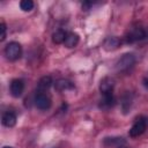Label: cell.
Here are the masks:
<instances>
[{"label":"cell","instance_id":"obj_8","mask_svg":"<svg viewBox=\"0 0 148 148\" xmlns=\"http://www.w3.org/2000/svg\"><path fill=\"white\" fill-rule=\"evenodd\" d=\"M120 44H121V40L117 36H110L104 40L103 46L106 51H113V50H117L120 46Z\"/></svg>","mask_w":148,"mask_h":148},{"label":"cell","instance_id":"obj_9","mask_svg":"<svg viewBox=\"0 0 148 148\" xmlns=\"http://www.w3.org/2000/svg\"><path fill=\"white\" fill-rule=\"evenodd\" d=\"M114 104H116V98L113 96V92H110V94L103 95V99L99 103V108L103 110H108V109L112 108Z\"/></svg>","mask_w":148,"mask_h":148},{"label":"cell","instance_id":"obj_5","mask_svg":"<svg viewBox=\"0 0 148 148\" xmlns=\"http://www.w3.org/2000/svg\"><path fill=\"white\" fill-rule=\"evenodd\" d=\"M35 105L39 110H49L52 105L51 98L45 94V92H37L35 96Z\"/></svg>","mask_w":148,"mask_h":148},{"label":"cell","instance_id":"obj_2","mask_svg":"<svg viewBox=\"0 0 148 148\" xmlns=\"http://www.w3.org/2000/svg\"><path fill=\"white\" fill-rule=\"evenodd\" d=\"M5 56L8 60L15 61L22 56V47L17 42H10L5 47Z\"/></svg>","mask_w":148,"mask_h":148},{"label":"cell","instance_id":"obj_3","mask_svg":"<svg viewBox=\"0 0 148 148\" xmlns=\"http://www.w3.org/2000/svg\"><path fill=\"white\" fill-rule=\"evenodd\" d=\"M145 38H146L145 29L141 27H133L127 31V34L125 36V42L126 43H134V42L142 40Z\"/></svg>","mask_w":148,"mask_h":148},{"label":"cell","instance_id":"obj_11","mask_svg":"<svg viewBox=\"0 0 148 148\" xmlns=\"http://www.w3.org/2000/svg\"><path fill=\"white\" fill-rule=\"evenodd\" d=\"M1 121H2V125L3 126H6V127H13L16 124V116H15L14 112L7 111V112H5L2 114Z\"/></svg>","mask_w":148,"mask_h":148},{"label":"cell","instance_id":"obj_18","mask_svg":"<svg viewBox=\"0 0 148 148\" xmlns=\"http://www.w3.org/2000/svg\"><path fill=\"white\" fill-rule=\"evenodd\" d=\"M0 31H1L0 40L2 42V40H5V38H6V32H7V27H6L5 22H1V24H0Z\"/></svg>","mask_w":148,"mask_h":148},{"label":"cell","instance_id":"obj_20","mask_svg":"<svg viewBox=\"0 0 148 148\" xmlns=\"http://www.w3.org/2000/svg\"><path fill=\"white\" fill-rule=\"evenodd\" d=\"M145 36H146V38H148V27L145 29Z\"/></svg>","mask_w":148,"mask_h":148},{"label":"cell","instance_id":"obj_15","mask_svg":"<svg viewBox=\"0 0 148 148\" xmlns=\"http://www.w3.org/2000/svg\"><path fill=\"white\" fill-rule=\"evenodd\" d=\"M125 140H124V138H119V136H117V138H106L105 140H104V145L105 146H116V147H119V146H123V145H125Z\"/></svg>","mask_w":148,"mask_h":148},{"label":"cell","instance_id":"obj_1","mask_svg":"<svg viewBox=\"0 0 148 148\" xmlns=\"http://www.w3.org/2000/svg\"><path fill=\"white\" fill-rule=\"evenodd\" d=\"M135 64V56L133 53H125L123 54L116 64V68L119 72H126L132 68Z\"/></svg>","mask_w":148,"mask_h":148},{"label":"cell","instance_id":"obj_14","mask_svg":"<svg viewBox=\"0 0 148 148\" xmlns=\"http://www.w3.org/2000/svg\"><path fill=\"white\" fill-rule=\"evenodd\" d=\"M66 36H67V34L64 30L59 29V30H57V31L53 32V35H52V42L54 44H61V43L65 42Z\"/></svg>","mask_w":148,"mask_h":148},{"label":"cell","instance_id":"obj_21","mask_svg":"<svg viewBox=\"0 0 148 148\" xmlns=\"http://www.w3.org/2000/svg\"><path fill=\"white\" fill-rule=\"evenodd\" d=\"M117 148H128V147H126L125 145H123V146H119V147H117Z\"/></svg>","mask_w":148,"mask_h":148},{"label":"cell","instance_id":"obj_19","mask_svg":"<svg viewBox=\"0 0 148 148\" xmlns=\"http://www.w3.org/2000/svg\"><path fill=\"white\" fill-rule=\"evenodd\" d=\"M142 82H143V86L148 89V73H147V75L143 77V80H142Z\"/></svg>","mask_w":148,"mask_h":148},{"label":"cell","instance_id":"obj_22","mask_svg":"<svg viewBox=\"0 0 148 148\" xmlns=\"http://www.w3.org/2000/svg\"><path fill=\"white\" fill-rule=\"evenodd\" d=\"M2 148H13V147H9V146H5V147H2Z\"/></svg>","mask_w":148,"mask_h":148},{"label":"cell","instance_id":"obj_13","mask_svg":"<svg viewBox=\"0 0 148 148\" xmlns=\"http://www.w3.org/2000/svg\"><path fill=\"white\" fill-rule=\"evenodd\" d=\"M79 40H80V37H79L77 34H75V32H68L67 36H66V38H65L64 45L66 47H68V49H72V47H75L77 45Z\"/></svg>","mask_w":148,"mask_h":148},{"label":"cell","instance_id":"obj_4","mask_svg":"<svg viewBox=\"0 0 148 148\" xmlns=\"http://www.w3.org/2000/svg\"><path fill=\"white\" fill-rule=\"evenodd\" d=\"M147 119L145 117H139L134 124L132 125L131 130H130V136L131 138H136L139 135H141L146 130H147Z\"/></svg>","mask_w":148,"mask_h":148},{"label":"cell","instance_id":"obj_10","mask_svg":"<svg viewBox=\"0 0 148 148\" xmlns=\"http://www.w3.org/2000/svg\"><path fill=\"white\" fill-rule=\"evenodd\" d=\"M52 77L51 76H43L38 83H37V92H45L46 90H49V88L52 86Z\"/></svg>","mask_w":148,"mask_h":148},{"label":"cell","instance_id":"obj_12","mask_svg":"<svg viewBox=\"0 0 148 148\" xmlns=\"http://www.w3.org/2000/svg\"><path fill=\"white\" fill-rule=\"evenodd\" d=\"M54 88H56L58 91H65V90L73 89V88H74V83L71 82L69 80H66V79H59V80L56 81Z\"/></svg>","mask_w":148,"mask_h":148},{"label":"cell","instance_id":"obj_17","mask_svg":"<svg viewBox=\"0 0 148 148\" xmlns=\"http://www.w3.org/2000/svg\"><path fill=\"white\" fill-rule=\"evenodd\" d=\"M131 103H132V98L130 97V94H126V95L123 97V102H121L124 112H127V110L131 108Z\"/></svg>","mask_w":148,"mask_h":148},{"label":"cell","instance_id":"obj_16","mask_svg":"<svg viewBox=\"0 0 148 148\" xmlns=\"http://www.w3.org/2000/svg\"><path fill=\"white\" fill-rule=\"evenodd\" d=\"M34 6H35V3L32 0H22L20 2V7L23 12H30L34 8Z\"/></svg>","mask_w":148,"mask_h":148},{"label":"cell","instance_id":"obj_6","mask_svg":"<svg viewBox=\"0 0 148 148\" xmlns=\"http://www.w3.org/2000/svg\"><path fill=\"white\" fill-rule=\"evenodd\" d=\"M24 90V82L21 80V79H14L12 80L10 82V86H9V91H10V95L15 98L20 97L22 95Z\"/></svg>","mask_w":148,"mask_h":148},{"label":"cell","instance_id":"obj_7","mask_svg":"<svg viewBox=\"0 0 148 148\" xmlns=\"http://www.w3.org/2000/svg\"><path fill=\"white\" fill-rule=\"evenodd\" d=\"M113 87H114V80L112 77H109V76L103 77L99 82V91L103 95L113 92Z\"/></svg>","mask_w":148,"mask_h":148}]
</instances>
